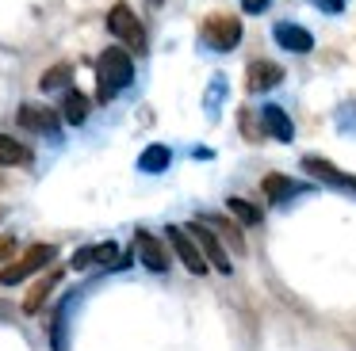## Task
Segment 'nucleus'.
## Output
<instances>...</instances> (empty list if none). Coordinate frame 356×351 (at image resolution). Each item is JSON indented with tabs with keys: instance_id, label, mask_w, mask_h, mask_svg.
Here are the masks:
<instances>
[{
	"instance_id": "nucleus-1",
	"label": "nucleus",
	"mask_w": 356,
	"mask_h": 351,
	"mask_svg": "<svg viewBox=\"0 0 356 351\" xmlns=\"http://www.w3.org/2000/svg\"><path fill=\"white\" fill-rule=\"evenodd\" d=\"M131 80H134L131 50H123V46H108V50L96 58V96H100V103H108L111 96H119Z\"/></svg>"
},
{
	"instance_id": "nucleus-2",
	"label": "nucleus",
	"mask_w": 356,
	"mask_h": 351,
	"mask_svg": "<svg viewBox=\"0 0 356 351\" xmlns=\"http://www.w3.org/2000/svg\"><path fill=\"white\" fill-rule=\"evenodd\" d=\"M54 256H58V248H54V244H31V248H27L24 256L16 259V264H8L4 271H0V282H4V286H16V282L31 279L35 271L50 267V264H54Z\"/></svg>"
},
{
	"instance_id": "nucleus-3",
	"label": "nucleus",
	"mask_w": 356,
	"mask_h": 351,
	"mask_svg": "<svg viewBox=\"0 0 356 351\" xmlns=\"http://www.w3.org/2000/svg\"><path fill=\"white\" fill-rule=\"evenodd\" d=\"M200 35H203V42H207L211 50L226 53V50H234V46L241 42V19L238 15H226V12H215V15L203 19Z\"/></svg>"
},
{
	"instance_id": "nucleus-4",
	"label": "nucleus",
	"mask_w": 356,
	"mask_h": 351,
	"mask_svg": "<svg viewBox=\"0 0 356 351\" xmlns=\"http://www.w3.org/2000/svg\"><path fill=\"white\" fill-rule=\"evenodd\" d=\"M108 31L127 46V50H134V53L146 50V27H142V19H138V15H134L127 4H115V8L108 12Z\"/></svg>"
},
{
	"instance_id": "nucleus-5",
	"label": "nucleus",
	"mask_w": 356,
	"mask_h": 351,
	"mask_svg": "<svg viewBox=\"0 0 356 351\" xmlns=\"http://www.w3.org/2000/svg\"><path fill=\"white\" fill-rule=\"evenodd\" d=\"M188 237H192L195 248L203 252L207 267H215V271H222V275H230V271H234V264H230V256H226V248H222V241H218L215 229H207L203 221H192V225H188Z\"/></svg>"
},
{
	"instance_id": "nucleus-6",
	"label": "nucleus",
	"mask_w": 356,
	"mask_h": 351,
	"mask_svg": "<svg viewBox=\"0 0 356 351\" xmlns=\"http://www.w3.org/2000/svg\"><path fill=\"white\" fill-rule=\"evenodd\" d=\"M169 244H172V252H177L180 264H184L192 275H207V259H203L200 248H195V241L188 237L184 225H169Z\"/></svg>"
},
{
	"instance_id": "nucleus-7",
	"label": "nucleus",
	"mask_w": 356,
	"mask_h": 351,
	"mask_svg": "<svg viewBox=\"0 0 356 351\" xmlns=\"http://www.w3.org/2000/svg\"><path fill=\"white\" fill-rule=\"evenodd\" d=\"M16 122L24 130H35V134H50L54 137L58 134V126H62V122H58V114L50 111V107H42V103H24L16 111Z\"/></svg>"
},
{
	"instance_id": "nucleus-8",
	"label": "nucleus",
	"mask_w": 356,
	"mask_h": 351,
	"mask_svg": "<svg viewBox=\"0 0 356 351\" xmlns=\"http://www.w3.org/2000/svg\"><path fill=\"white\" fill-rule=\"evenodd\" d=\"M134 252H138V259L149 267V271H169V252H165V244L157 241L154 233H146V229H138L134 233Z\"/></svg>"
},
{
	"instance_id": "nucleus-9",
	"label": "nucleus",
	"mask_w": 356,
	"mask_h": 351,
	"mask_svg": "<svg viewBox=\"0 0 356 351\" xmlns=\"http://www.w3.org/2000/svg\"><path fill=\"white\" fill-rule=\"evenodd\" d=\"M280 80H284V69H280L276 61H264V58L249 61V73H245V88L253 92V96H261V92L276 88Z\"/></svg>"
},
{
	"instance_id": "nucleus-10",
	"label": "nucleus",
	"mask_w": 356,
	"mask_h": 351,
	"mask_svg": "<svg viewBox=\"0 0 356 351\" xmlns=\"http://www.w3.org/2000/svg\"><path fill=\"white\" fill-rule=\"evenodd\" d=\"M272 38L291 53H310L314 50V35H310L307 27H299V23H276V27H272Z\"/></svg>"
},
{
	"instance_id": "nucleus-11",
	"label": "nucleus",
	"mask_w": 356,
	"mask_h": 351,
	"mask_svg": "<svg viewBox=\"0 0 356 351\" xmlns=\"http://www.w3.org/2000/svg\"><path fill=\"white\" fill-rule=\"evenodd\" d=\"M261 122H264V134H272L276 142H291L295 137V126H291V119H287V111L276 103L261 107Z\"/></svg>"
},
{
	"instance_id": "nucleus-12",
	"label": "nucleus",
	"mask_w": 356,
	"mask_h": 351,
	"mask_svg": "<svg viewBox=\"0 0 356 351\" xmlns=\"http://www.w3.org/2000/svg\"><path fill=\"white\" fill-rule=\"evenodd\" d=\"M58 282H62V271H58V267H50V271L42 275L31 290H27V298H24V313H27V317H35V313L42 309V302L50 298V290H54Z\"/></svg>"
},
{
	"instance_id": "nucleus-13",
	"label": "nucleus",
	"mask_w": 356,
	"mask_h": 351,
	"mask_svg": "<svg viewBox=\"0 0 356 351\" xmlns=\"http://www.w3.org/2000/svg\"><path fill=\"white\" fill-rule=\"evenodd\" d=\"M261 191H264V198H268V203H284L287 195H299V183L295 180H287V176H280V172H268L261 180Z\"/></svg>"
},
{
	"instance_id": "nucleus-14",
	"label": "nucleus",
	"mask_w": 356,
	"mask_h": 351,
	"mask_svg": "<svg viewBox=\"0 0 356 351\" xmlns=\"http://www.w3.org/2000/svg\"><path fill=\"white\" fill-rule=\"evenodd\" d=\"M62 119L70 122V126H81V122L88 119V96L77 88H65V99H62Z\"/></svg>"
},
{
	"instance_id": "nucleus-15",
	"label": "nucleus",
	"mask_w": 356,
	"mask_h": 351,
	"mask_svg": "<svg viewBox=\"0 0 356 351\" xmlns=\"http://www.w3.org/2000/svg\"><path fill=\"white\" fill-rule=\"evenodd\" d=\"M39 88L42 92H65V88H73V65H70V61H58L54 69H47V73H42Z\"/></svg>"
},
{
	"instance_id": "nucleus-16",
	"label": "nucleus",
	"mask_w": 356,
	"mask_h": 351,
	"mask_svg": "<svg viewBox=\"0 0 356 351\" xmlns=\"http://www.w3.org/2000/svg\"><path fill=\"white\" fill-rule=\"evenodd\" d=\"M203 225L207 229H218V233L226 237V241L234 244V252H245V241H241V229H238V221H230V218H218V214H203Z\"/></svg>"
},
{
	"instance_id": "nucleus-17",
	"label": "nucleus",
	"mask_w": 356,
	"mask_h": 351,
	"mask_svg": "<svg viewBox=\"0 0 356 351\" xmlns=\"http://www.w3.org/2000/svg\"><path fill=\"white\" fill-rule=\"evenodd\" d=\"M169 160H172V153L165 149V145H149V149H142L138 168H142V172H149V176H157V172L169 168Z\"/></svg>"
},
{
	"instance_id": "nucleus-18",
	"label": "nucleus",
	"mask_w": 356,
	"mask_h": 351,
	"mask_svg": "<svg viewBox=\"0 0 356 351\" xmlns=\"http://www.w3.org/2000/svg\"><path fill=\"white\" fill-rule=\"evenodd\" d=\"M0 164H31V149L19 145L16 137L0 134Z\"/></svg>"
},
{
	"instance_id": "nucleus-19",
	"label": "nucleus",
	"mask_w": 356,
	"mask_h": 351,
	"mask_svg": "<svg viewBox=\"0 0 356 351\" xmlns=\"http://www.w3.org/2000/svg\"><path fill=\"white\" fill-rule=\"evenodd\" d=\"M302 168H307L310 176H318V180H330V183H345V187H353V180H348V176H341L337 168H333L330 160H322V157H307V160H302Z\"/></svg>"
},
{
	"instance_id": "nucleus-20",
	"label": "nucleus",
	"mask_w": 356,
	"mask_h": 351,
	"mask_svg": "<svg viewBox=\"0 0 356 351\" xmlns=\"http://www.w3.org/2000/svg\"><path fill=\"white\" fill-rule=\"evenodd\" d=\"M226 210H230L234 218L241 221V225H261V210H257L253 203H245V198H234V195H230V203H226Z\"/></svg>"
},
{
	"instance_id": "nucleus-21",
	"label": "nucleus",
	"mask_w": 356,
	"mask_h": 351,
	"mask_svg": "<svg viewBox=\"0 0 356 351\" xmlns=\"http://www.w3.org/2000/svg\"><path fill=\"white\" fill-rule=\"evenodd\" d=\"M65 317H70V302H62V309L54 313V325H50V348L54 351H70L65 348Z\"/></svg>"
},
{
	"instance_id": "nucleus-22",
	"label": "nucleus",
	"mask_w": 356,
	"mask_h": 351,
	"mask_svg": "<svg viewBox=\"0 0 356 351\" xmlns=\"http://www.w3.org/2000/svg\"><path fill=\"white\" fill-rule=\"evenodd\" d=\"M119 256V244L108 241V244H92V264H115Z\"/></svg>"
},
{
	"instance_id": "nucleus-23",
	"label": "nucleus",
	"mask_w": 356,
	"mask_h": 351,
	"mask_svg": "<svg viewBox=\"0 0 356 351\" xmlns=\"http://www.w3.org/2000/svg\"><path fill=\"white\" fill-rule=\"evenodd\" d=\"M222 88H226V80H222V76H215V80H211V96H207V111H211V114L218 111V99H222Z\"/></svg>"
},
{
	"instance_id": "nucleus-24",
	"label": "nucleus",
	"mask_w": 356,
	"mask_h": 351,
	"mask_svg": "<svg viewBox=\"0 0 356 351\" xmlns=\"http://www.w3.org/2000/svg\"><path fill=\"white\" fill-rule=\"evenodd\" d=\"M70 267H73V271L92 267V248H77V252H73V259H70Z\"/></svg>"
},
{
	"instance_id": "nucleus-25",
	"label": "nucleus",
	"mask_w": 356,
	"mask_h": 351,
	"mask_svg": "<svg viewBox=\"0 0 356 351\" xmlns=\"http://www.w3.org/2000/svg\"><path fill=\"white\" fill-rule=\"evenodd\" d=\"M268 4H272V0H241V12H249V15H261Z\"/></svg>"
},
{
	"instance_id": "nucleus-26",
	"label": "nucleus",
	"mask_w": 356,
	"mask_h": 351,
	"mask_svg": "<svg viewBox=\"0 0 356 351\" xmlns=\"http://www.w3.org/2000/svg\"><path fill=\"white\" fill-rule=\"evenodd\" d=\"M241 130H245L249 142H257V137H261V134H257V126H253V114H249V111H241Z\"/></svg>"
},
{
	"instance_id": "nucleus-27",
	"label": "nucleus",
	"mask_w": 356,
	"mask_h": 351,
	"mask_svg": "<svg viewBox=\"0 0 356 351\" xmlns=\"http://www.w3.org/2000/svg\"><path fill=\"white\" fill-rule=\"evenodd\" d=\"M318 8H322V12H330V15H337L341 8H345V0H314Z\"/></svg>"
},
{
	"instance_id": "nucleus-28",
	"label": "nucleus",
	"mask_w": 356,
	"mask_h": 351,
	"mask_svg": "<svg viewBox=\"0 0 356 351\" xmlns=\"http://www.w3.org/2000/svg\"><path fill=\"white\" fill-rule=\"evenodd\" d=\"M16 252V237H0V259Z\"/></svg>"
},
{
	"instance_id": "nucleus-29",
	"label": "nucleus",
	"mask_w": 356,
	"mask_h": 351,
	"mask_svg": "<svg viewBox=\"0 0 356 351\" xmlns=\"http://www.w3.org/2000/svg\"><path fill=\"white\" fill-rule=\"evenodd\" d=\"M149 4H161V0H149Z\"/></svg>"
}]
</instances>
